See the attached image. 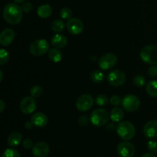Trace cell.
I'll return each mask as SVG.
<instances>
[{"label":"cell","mask_w":157,"mask_h":157,"mask_svg":"<svg viewBox=\"0 0 157 157\" xmlns=\"http://www.w3.org/2000/svg\"><path fill=\"white\" fill-rule=\"evenodd\" d=\"M22 145H23V147L25 148L26 150H30V149H32L34 144L32 140L27 138V139H25L24 140H23Z\"/></svg>","instance_id":"obj_33"},{"label":"cell","mask_w":157,"mask_h":157,"mask_svg":"<svg viewBox=\"0 0 157 157\" xmlns=\"http://www.w3.org/2000/svg\"><path fill=\"white\" fill-rule=\"evenodd\" d=\"M2 157H21V155L15 149L9 148L3 152Z\"/></svg>","instance_id":"obj_26"},{"label":"cell","mask_w":157,"mask_h":157,"mask_svg":"<svg viewBox=\"0 0 157 157\" xmlns=\"http://www.w3.org/2000/svg\"><path fill=\"white\" fill-rule=\"evenodd\" d=\"M15 32L12 29H6L0 35V44L2 46H8L12 44L15 38Z\"/></svg>","instance_id":"obj_16"},{"label":"cell","mask_w":157,"mask_h":157,"mask_svg":"<svg viewBox=\"0 0 157 157\" xmlns=\"http://www.w3.org/2000/svg\"><path fill=\"white\" fill-rule=\"evenodd\" d=\"M31 96L34 98H38L42 95L43 89L41 86L35 85L31 88L30 90Z\"/></svg>","instance_id":"obj_25"},{"label":"cell","mask_w":157,"mask_h":157,"mask_svg":"<svg viewBox=\"0 0 157 157\" xmlns=\"http://www.w3.org/2000/svg\"><path fill=\"white\" fill-rule=\"evenodd\" d=\"M17 4H20V3H24L25 0H14Z\"/></svg>","instance_id":"obj_41"},{"label":"cell","mask_w":157,"mask_h":157,"mask_svg":"<svg viewBox=\"0 0 157 157\" xmlns=\"http://www.w3.org/2000/svg\"><path fill=\"white\" fill-rule=\"evenodd\" d=\"M124 113L123 109L121 107H116L112 109L111 111H110V117L112 121L117 123L122 121L123 118H124Z\"/></svg>","instance_id":"obj_20"},{"label":"cell","mask_w":157,"mask_h":157,"mask_svg":"<svg viewBox=\"0 0 157 157\" xmlns=\"http://www.w3.org/2000/svg\"><path fill=\"white\" fill-rule=\"evenodd\" d=\"M64 29H65V24L61 19H56L52 21V29L55 33H61V32H62L64 30Z\"/></svg>","instance_id":"obj_23"},{"label":"cell","mask_w":157,"mask_h":157,"mask_svg":"<svg viewBox=\"0 0 157 157\" xmlns=\"http://www.w3.org/2000/svg\"><path fill=\"white\" fill-rule=\"evenodd\" d=\"M133 83L137 87H144L146 84H147V80H146L145 77L143 75H136L133 78Z\"/></svg>","instance_id":"obj_28"},{"label":"cell","mask_w":157,"mask_h":157,"mask_svg":"<svg viewBox=\"0 0 157 157\" xmlns=\"http://www.w3.org/2000/svg\"><path fill=\"white\" fill-rule=\"evenodd\" d=\"M66 26H67V31L74 35H78L81 34L84 29L83 21L77 18H70L67 21Z\"/></svg>","instance_id":"obj_10"},{"label":"cell","mask_w":157,"mask_h":157,"mask_svg":"<svg viewBox=\"0 0 157 157\" xmlns=\"http://www.w3.org/2000/svg\"><path fill=\"white\" fill-rule=\"evenodd\" d=\"M5 108H6V104H5L4 101H3L2 100H1V101H0V112L2 113V112L4 111Z\"/></svg>","instance_id":"obj_38"},{"label":"cell","mask_w":157,"mask_h":157,"mask_svg":"<svg viewBox=\"0 0 157 157\" xmlns=\"http://www.w3.org/2000/svg\"><path fill=\"white\" fill-rule=\"evenodd\" d=\"M107 81L110 85L113 87L122 86L126 81V75L124 71L121 70H113L109 73Z\"/></svg>","instance_id":"obj_8"},{"label":"cell","mask_w":157,"mask_h":157,"mask_svg":"<svg viewBox=\"0 0 157 157\" xmlns=\"http://www.w3.org/2000/svg\"><path fill=\"white\" fill-rule=\"evenodd\" d=\"M121 104L123 108L128 112H134L139 109L140 106V101L136 95L128 94L126 95L122 99Z\"/></svg>","instance_id":"obj_6"},{"label":"cell","mask_w":157,"mask_h":157,"mask_svg":"<svg viewBox=\"0 0 157 157\" xmlns=\"http://www.w3.org/2000/svg\"><path fill=\"white\" fill-rule=\"evenodd\" d=\"M144 133L147 138H150V139L157 137L156 120H152L145 124L144 127Z\"/></svg>","instance_id":"obj_14"},{"label":"cell","mask_w":157,"mask_h":157,"mask_svg":"<svg viewBox=\"0 0 157 157\" xmlns=\"http://www.w3.org/2000/svg\"><path fill=\"white\" fill-rule=\"evenodd\" d=\"M140 58L147 64L151 65L157 64V46L148 45L143 48L140 52Z\"/></svg>","instance_id":"obj_4"},{"label":"cell","mask_w":157,"mask_h":157,"mask_svg":"<svg viewBox=\"0 0 157 157\" xmlns=\"http://www.w3.org/2000/svg\"><path fill=\"white\" fill-rule=\"evenodd\" d=\"M104 78H105L104 74L102 71L98 70L94 71L91 73V75H90V78H91L92 81L94 83H97V84L103 82L104 80Z\"/></svg>","instance_id":"obj_24"},{"label":"cell","mask_w":157,"mask_h":157,"mask_svg":"<svg viewBox=\"0 0 157 157\" xmlns=\"http://www.w3.org/2000/svg\"><path fill=\"white\" fill-rule=\"evenodd\" d=\"M117 57L113 53H107L103 55L98 61L100 68L104 71L110 70L116 65Z\"/></svg>","instance_id":"obj_7"},{"label":"cell","mask_w":157,"mask_h":157,"mask_svg":"<svg viewBox=\"0 0 157 157\" xmlns=\"http://www.w3.org/2000/svg\"><path fill=\"white\" fill-rule=\"evenodd\" d=\"M52 44L56 48H64L67 44V38L61 34H56L52 37Z\"/></svg>","instance_id":"obj_17"},{"label":"cell","mask_w":157,"mask_h":157,"mask_svg":"<svg viewBox=\"0 0 157 157\" xmlns=\"http://www.w3.org/2000/svg\"><path fill=\"white\" fill-rule=\"evenodd\" d=\"M49 44L45 39H37L31 43L29 52L35 56H41L49 52Z\"/></svg>","instance_id":"obj_5"},{"label":"cell","mask_w":157,"mask_h":157,"mask_svg":"<svg viewBox=\"0 0 157 157\" xmlns=\"http://www.w3.org/2000/svg\"><path fill=\"white\" fill-rule=\"evenodd\" d=\"M48 58L52 62L58 63L62 59V53L58 48H52L48 52Z\"/></svg>","instance_id":"obj_21"},{"label":"cell","mask_w":157,"mask_h":157,"mask_svg":"<svg viewBox=\"0 0 157 157\" xmlns=\"http://www.w3.org/2000/svg\"><path fill=\"white\" fill-rule=\"evenodd\" d=\"M78 124H80V125L81 126L87 125L89 123L88 118H87L86 116H84V115H83V116L79 117H78Z\"/></svg>","instance_id":"obj_36"},{"label":"cell","mask_w":157,"mask_h":157,"mask_svg":"<svg viewBox=\"0 0 157 157\" xmlns=\"http://www.w3.org/2000/svg\"><path fill=\"white\" fill-rule=\"evenodd\" d=\"M142 157H156V156H154L153 154H152V153H146V154H144Z\"/></svg>","instance_id":"obj_40"},{"label":"cell","mask_w":157,"mask_h":157,"mask_svg":"<svg viewBox=\"0 0 157 157\" xmlns=\"http://www.w3.org/2000/svg\"><path fill=\"white\" fill-rule=\"evenodd\" d=\"M60 15L63 19L69 20L72 17V11L69 8H63L60 12Z\"/></svg>","instance_id":"obj_30"},{"label":"cell","mask_w":157,"mask_h":157,"mask_svg":"<svg viewBox=\"0 0 157 157\" xmlns=\"http://www.w3.org/2000/svg\"><path fill=\"white\" fill-rule=\"evenodd\" d=\"M110 102L111 105L116 106L117 107V106L120 105V104H121L122 100H121V98H120L119 96H117V95H113V96H112L111 98H110Z\"/></svg>","instance_id":"obj_32"},{"label":"cell","mask_w":157,"mask_h":157,"mask_svg":"<svg viewBox=\"0 0 157 157\" xmlns=\"http://www.w3.org/2000/svg\"><path fill=\"white\" fill-rule=\"evenodd\" d=\"M9 60V54L8 51L6 49L2 48L0 51V64L3 65V64H6Z\"/></svg>","instance_id":"obj_29"},{"label":"cell","mask_w":157,"mask_h":157,"mask_svg":"<svg viewBox=\"0 0 157 157\" xmlns=\"http://www.w3.org/2000/svg\"><path fill=\"white\" fill-rule=\"evenodd\" d=\"M23 11L17 3H9L3 9V17L9 24L18 25L22 19Z\"/></svg>","instance_id":"obj_1"},{"label":"cell","mask_w":157,"mask_h":157,"mask_svg":"<svg viewBox=\"0 0 157 157\" xmlns=\"http://www.w3.org/2000/svg\"><path fill=\"white\" fill-rule=\"evenodd\" d=\"M115 127H115L114 124H109L108 125H107V129H108V130H113Z\"/></svg>","instance_id":"obj_39"},{"label":"cell","mask_w":157,"mask_h":157,"mask_svg":"<svg viewBox=\"0 0 157 157\" xmlns=\"http://www.w3.org/2000/svg\"><path fill=\"white\" fill-rule=\"evenodd\" d=\"M32 4L29 2H24L21 6V9H22L23 12H25V13H28V12H30L32 9Z\"/></svg>","instance_id":"obj_34"},{"label":"cell","mask_w":157,"mask_h":157,"mask_svg":"<svg viewBox=\"0 0 157 157\" xmlns=\"http://www.w3.org/2000/svg\"><path fill=\"white\" fill-rule=\"evenodd\" d=\"M31 121L33 123L34 126L38 127V128H43V127H46L48 123V119L47 116L41 112H37V113H34L32 116Z\"/></svg>","instance_id":"obj_15"},{"label":"cell","mask_w":157,"mask_h":157,"mask_svg":"<svg viewBox=\"0 0 157 157\" xmlns=\"http://www.w3.org/2000/svg\"><path fill=\"white\" fill-rule=\"evenodd\" d=\"M95 102H96V104H98V105L103 107V106H105L108 104L109 100H108V98H107L106 95L100 94V95H98V96L96 97Z\"/></svg>","instance_id":"obj_27"},{"label":"cell","mask_w":157,"mask_h":157,"mask_svg":"<svg viewBox=\"0 0 157 157\" xmlns=\"http://www.w3.org/2000/svg\"><path fill=\"white\" fill-rule=\"evenodd\" d=\"M147 147H148L149 150L151 153H157V141L156 140H150L147 143Z\"/></svg>","instance_id":"obj_31"},{"label":"cell","mask_w":157,"mask_h":157,"mask_svg":"<svg viewBox=\"0 0 157 157\" xmlns=\"http://www.w3.org/2000/svg\"><path fill=\"white\" fill-rule=\"evenodd\" d=\"M110 114L105 109L98 108L94 110L90 117V121L94 127H104L109 121Z\"/></svg>","instance_id":"obj_3"},{"label":"cell","mask_w":157,"mask_h":157,"mask_svg":"<svg viewBox=\"0 0 157 157\" xmlns=\"http://www.w3.org/2000/svg\"><path fill=\"white\" fill-rule=\"evenodd\" d=\"M3 79V73H2V71H0V81H2Z\"/></svg>","instance_id":"obj_42"},{"label":"cell","mask_w":157,"mask_h":157,"mask_svg":"<svg viewBox=\"0 0 157 157\" xmlns=\"http://www.w3.org/2000/svg\"><path fill=\"white\" fill-rule=\"evenodd\" d=\"M117 133L121 139L130 140L134 137L136 129L132 123L129 121H122L117 126Z\"/></svg>","instance_id":"obj_2"},{"label":"cell","mask_w":157,"mask_h":157,"mask_svg":"<svg viewBox=\"0 0 157 157\" xmlns=\"http://www.w3.org/2000/svg\"><path fill=\"white\" fill-rule=\"evenodd\" d=\"M37 14L41 18H48L52 14V9L49 5L44 4L40 6L37 10Z\"/></svg>","instance_id":"obj_19"},{"label":"cell","mask_w":157,"mask_h":157,"mask_svg":"<svg viewBox=\"0 0 157 157\" xmlns=\"http://www.w3.org/2000/svg\"><path fill=\"white\" fill-rule=\"evenodd\" d=\"M93 98L90 94H83L79 97L76 102V107L79 111L85 112L90 110L94 105Z\"/></svg>","instance_id":"obj_9"},{"label":"cell","mask_w":157,"mask_h":157,"mask_svg":"<svg viewBox=\"0 0 157 157\" xmlns=\"http://www.w3.org/2000/svg\"><path fill=\"white\" fill-rule=\"evenodd\" d=\"M20 110L25 114H31L35 112L37 107L36 101L32 97H26L20 102Z\"/></svg>","instance_id":"obj_11"},{"label":"cell","mask_w":157,"mask_h":157,"mask_svg":"<svg viewBox=\"0 0 157 157\" xmlns=\"http://www.w3.org/2000/svg\"><path fill=\"white\" fill-rule=\"evenodd\" d=\"M117 153L121 157H133L135 155V147L128 141H123L117 146Z\"/></svg>","instance_id":"obj_12"},{"label":"cell","mask_w":157,"mask_h":157,"mask_svg":"<svg viewBox=\"0 0 157 157\" xmlns=\"http://www.w3.org/2000/svg\"><path fill=\"white\" fill-rule=\"evenodd\" d=\"M22 141V135L19 132H12L8 136L7 142L10 147H15L19 145Z\"/></svg>","instance_id":"obj_18"},{"label":"cell","mask_w":157,"mask_h":157,"mask_svg":"<svg viewBox=\"0 0 157 157\" xmlns=\"http://www.w3.org/2000/svg\"><path fill=\"white\" fill-rule=\"evenodd\" d=\"M147 93L153 98H157V81H150L146 86Z\"/></svg>","instance_id":"obj_22"},{"label":"cell","mask_w":157,"mask_h":157,"mask_svg":"<svg viewBox=\"0 0 157 157\" xmlns=\"http://www.w3.org/2000/svg\"><path fill=\"white\" fill-rule=\"evenodd\" d=\"M148 74L150 76L155 78L157 76V64H154L149 67L148 69Z\"/></svg>","instance_id":"obj_35"},{"label":"cell","mask_w":157,"mask_h":157,"mask_svg":"<svg viewBox=\"0 0 157 157\" xmlns=\"http://www.w3.org/2000/svg\"><path fill=\"white\" fill-rule=\"evenodd\" d=\"M33 126H34V124H33V123H32V121H27V122L25 124V128L28 129V130H31V129L33 127Z\"/></svg>","instance_id":"obj_37"},{"label":"cell","mask_w":157,"mask_h":157,"mask_svg":"<svg viewBox=\"0 0 157 157\" xmlns=\"http://www.w3.org/2000/svg\"><path fill=\"white\" fill-rule=\"evenodd\" d=\"M32 154L35 157H46L50 153V147L45 142H38L32 149Z\"/></svg>","instance_id":"obj_13"}]
</instances>
